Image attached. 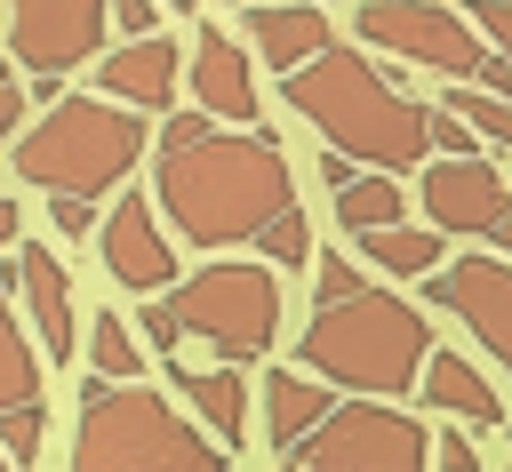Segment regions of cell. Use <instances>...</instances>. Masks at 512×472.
<instances>
[{"label":"cell","mask_w":512,"mask_h":472,"mask_svg":"<svg viewBox=\"0 0 512 472\" xmlns=\"http://www.w3.org/2000/svg\"><path fill=\"white\" fill-rule=\"evenodd\" d=\"M448 112H464L480 144H504V152H512V96H504V88H480V80H456V96H448Z\"/></svg>","instance_id":"obj_23"},{"label":"cell","mask_w":512,"mask_h":472,"mask_svg":"<svg viewBox=\"0 0 512 472\" xmlns=\"http://www.w3.org/2000/svg\"><path fill=\"white\" fill-rule=\"evenodd\" d=\"M16 232H24V216H16V200H0V248H16Z\"/></svg>","instance_id":"obj_35"},{"label":"cell","mask_w":512,"mask_h":472,"mask_svg":"<svg viewBox=\"0 0 512 472\" xmlns=\"http://www.w3.org/2000/svg\"><path fill=\"white\" fill-rule=\"evenodd\" d=\"M416 392H424V408H440V416H464V424H504V392L464 360V352H424V368H416Z\"/></svg>","instance_id":"obj_17"},{"label":"cell","mask_w":512,"mask_h":472,"mask_svg":"<svg viewBox=\"0 0 512 472\" xmlns=\"http://www.w3.org/2000/svg\"><path fill=\"white\" fill-rule=\"evenodd\" d=\"M504 440H512V424H504Z\"/></svg>","instance_id":"obj_39"},{"label":"cell","mask_w":512,"mask_h":472,"mask_svg":"<svg viewBox=\"0 0 512 472\" xmlns=\"http://www.w3.org/2000/svg\"><path fill=\"white\" fill-rule=\"evenodd\" d=\"M168 320L224 360H264L280 336V280L264 264H200L192 280H168Z\"/></svg>","instance_id":"obj_6"},{"label":"cell","mask_w":512,"mask_h":472,"mask_svg":"<svg viewBox=\"0 0 512 472\" xmlns=\"http://www.w3.org/2000/svg\"><path fill=\"white\" fill-rule=\"evenodd\" d=\"M16 288H24V312L40 320V352L48 360H72V280H64L56 248L24 240L16 248Z\"/></svg>","instance_id":"obj_16"},{"label":"cell","mask_w":512,"mask_h":472,"mask_svg":"<svg viewBox=\"0 0 512 472\" xmlns=\"http://www.w3.org/2000/svg\"><path fill=\"white\" fill-rule=\"evenodd\" d=\"M0 80H8V48H0Z\"/></svg>","instance_id":"obj_37"},{"label":"cell","mask_w":512,"mask_h":472,"mask_svg":"<svg viewBox=\"0 0 512 472\" xmlns=\"http://www.w3.org/2000/svg\"><path fill=\"white\" fill-rule=\"evenodd\" d=\"M400 216H408V192H400V176H392V168H376V176H360V168H352V176L336 184V224H344V232L400 224Z\"/></svg>","instance_id":"obj_21"},{"label":"cell","mask_w":512,"mask_h":472,"mask_svg":"<svg viewBox=\"0 0 512 472\" xmlns=\"http://www.w3.org/2000/svg\"><path fill=\"white\" fill-rule=\"evenodd\" d=\"M0 464H8V456H0Z\"/></svg>","instance_id":"obj_41"},{"label":"cell","mask_w":512,"mask_h":472,"mask_svg":"<svg viewBox=\"0 0 512 472\" xmlns=\"http://www.w3.org/2000/svg\"><path fill=\"white\" fill-rule=\"evenodd\" d=\"M352 288H368L344 256H320V272H312V304H336V296H352Z\"/></svg>","instance_id":"obj_29"},{"label":"cell","mask_w":512,"mask_h":472,"mask_svg":"<svg viewBox=\"0 0 512 472\" xmlns=\"http://www.w3.org/2000/svg\"><path fill=\"white\" fill-rule=\"evenodd\" d=\"M144 336H152V352H176V344H184L176 320H168V304H144Z\"/></svg>","instance_id":"obj_33"},{"label":"cell","mask_w":512,"mask_h":472,"mask_svg":"<svg viewBox=\"0 0 512 472\" xmlns=\"http://www.w3.org/2000/svg\"><path fill=\"white\" fill-rule=\"evenodd\" d=\"M40 400V352L24 344L16 312H8V288H0V408H24Z\"/></svg>","instance_id":"obj_22"},{"label":"cell","mask_w":512,"mask_h":472,"mask_svg":"<svg viewBox=\"0 0 512 472\" xmlns=\"http://www.w3.org/2000/svg\"><path fill=\"white\" fill-rule=\"evenodd\" d=\"M312 8H320V0H312Z\"/></svg>","instance_id":"obj_40"},{"label":"cell","mask_w":512,"mask_h":472,"mask_svg":"<svg viewBox=\"0 0 512 472\" xmlns=\"http://www.w3.org/2000/svg\"><path fill=\"white\" fill-rule=\"evenodd\" d=\"M432 456H440V464H448V472H472V464H480V448H472V440H464V432H456V424H448V432H440V440H432Z\"/></svg>","instance_id":"obj_32"},{"label":"cell","mask_w":512,"mask_h":472,"mask_svg":"<svg viewBox=\"0 0 512 472\" xmlns=\"http://www.w3.org/2000/svg\"><path fill=\"white\" fill-rule=\"evenodd\" d=\"M96 248H104V272H112L120 288H136V296H152V288L176 280V248H168L160 208H152L144 192H120V200H112V216L96 224Z\"/></svg>","instance_id":"obj_12"},{"label":"cell","mask_w":512,"mask_h":472,"mask_svg":"<svg viewBox=\"0 0 512 472\" xmlns=\"http://www.w3.org/2000/svg\"><path fill=\"white\" fill-rule=\"evenodd\" d=\"M352 32L400 64H424V72H448V80H480V88H504L512 96V56H496L472 16L440 8V0H360Z\"/></svg>","instance_id":"obj_7"},{"label":"cell","mask_w":512,"mask_h":472,"mask_svg":"<svg viewBox=\"0 0 512 472\" xmlns=\"http://www.w3.org/2000/svg\"><path fill=\"white\" fill-rule=\"evenodd\" d=\"M96 80H104V96H120V104H136V112H160V104L176 96V40L152 24V32H136L128 48H112V56L96 64Z\"/></svg>","instance_id":"obj_15"},{"label":"cell","mask_w":512,"mask_h":472,"mask_svg":"<svg viewBox=\"0 0 512 472\" xmlns=\"http://www.w3.org/2000/svg\"><path fill=\"white\" fill-rule=\"evenodd\" d=\"M424 136H432V152H472V144H480V136H472V120H464V112H440V104H432Z\"/></svg>","instance_id":"obj_28"},{"label":"cell","mask_w":512,"mask_h":472,"mask_svg":"<svg viewBox=\"0 0 512 472\" xmlns=\"http://www.w3.org/2000/svg\"><path fill=\"white\" fill-rule=\"evenodd\" d=\"M40 400H24V408H0V456L8 464H40Z\"/></svg>","instance_id":"obj_26"},{"label":"cell","mask_w":512,"mask_h":472,"mask_svg":"<svg viewBox=\"0 0 512 472\" xmlns=\"http://www.w3.org/2000/svg\"><path fill=\"white\" fill-rule=\"evenodd\" d=\"M432 352V320L392 296V288H352L336 304H320L296 336V360L320 376V384H344V392H376V400H400L416 392V368Z\"/></svg>","instance_id":"obj_3"},{"label":"cell","mask_w":512,"mask_h":472,"mask_svg":"<svg viewBox=\"0 0 512 472\" xmlns=\"http://www.w3.org/2000/svg\"><path fill=\"white\" fill-rule=\"evenodd\" d=\"M104 0H8V64H24L32 80H64L80 64H96L104 48Z\"/></svg>","instance_id":"obj_9"},{"label":"cell","mask_w":512,"mask_h":472,"mask_svg":"<svg viewBox=\"0 0 512 472\" xmlns=\"http://www.w3.org/2000/svg\"><path fill=\"white\" fill-rule=\"evenodd\" d=\"M48 200H56V232H72V240H80V232H96V216H88V200H80V192H48Z\"/></svg>","instance_id":"obj_31"},{"label":"cell","mask_w":512,"mask_h":472,"mask_svg":"<svg viewBox=\"0 0 512 472\" xmlns=\"http://www.w3.org/2000/svg\"><path fill=\"white\" fill-rule=\"evenodd\" d=\"M424 296L440 312H456L488 344V360H504V376H512V256H456V264L440 256L424 272Z\"/></svg>","instance_id":"obj_10"},{"label":"cell","mask_w":512,"mask_h":472,"mask_svg":"<svg viewBox=\"0 0 512 472\" xmlns=\"http://www.w3.org/2000/svg\"><path fill=\"white\" fill-rule=\"evenodd\" d=\"M152 128L136 104H104V96H56L24 136H8L16 152V176L40 184V192H80V200H104L112 184H128V168L144 160Z\"/></svg>","instance_id":"obj_4"},{"label":"cell","mask_w":512,"mask_h":472,"mask_svg":"<svg viewBox=\"0 0 512 472\" xmlns=\"http://www.w3.org/2000/svg\"><path fill=\"white\" fill-rule=\"evenodd\" d=\"M24 104H32V96H24L16 80H0V144L16 136V120H24Z\"/></svg>","instance_id":"obj_34"},{"label":"cell","mask_w":512,"mask_h":472,"mask_svg":"<svg viewBox=\"0 0 512 472\" xmlns=\"http://www.w3.org/2000/svg\"><path fill=\"white\" fill-rule=\"evenodd\" d=\"M424 456H432V432H424L400 400L352 392V400H328V416H320L280 464H320V472H416Z\"/></svg>","instance_id":"obj_8"},{"label":"cell","mask_w":512,"mask_h":472,"mask_svg":"<svg viewBox=\"0 0 512 472\" xmlns=\"http://www.w3.org/2000/svg\"><path fill=\"white\" fill-rule=\"evenodd\" d=\"M104 16L136 40V32H152V24H160V0H104Z\"/></svg>","instance_id":"obj_30"},{"label":"cell","mask_w":512,"mask_h":472,"mask_svg":"<svg viewBox=\"0 0 512 472\" xmlns=\"http://www.w3.org/2000/svg\"><path fill=\"white\" fill-rule=\"evenodd\" d=\"M424 216H432V232H496L504 216H512V176L496 168V160H480V152H440L432 168H424Z\"/></svg>","instance_id":"obj_11"},{"label":"cell","mask_w":512,"mask_h":472,"mask_svg":"<svg viewBox=\"0 0 512 472\" xmlns=\"http://www.w3.org/2000/svg\"><path fill=\"white\" fill-rule=\"evenodd\" d=\"M472 32H480L496 56H512V0H472Z\"/></svg>","instance_id":"obj_27"},{"label":"cell","mask_w":512,"mask_h":472,"mask_svg":"<svg viewBox=\"0 0 512 472\" xmlns=\"http://www.w3.org/2000/svg\"><path fill=\"white\" fill-rule=\"evenodd\" d=\"M320 416H328V384H320L312 368H304V376H296V368H272V376H264V440H272V456H288Z\"/></svg>","instance_id":"obj_19"},{"label":"cell","mask_w":512,"mask_h":472,"mask_svg":"<svg viewBox=\"0 0 512 472\" xmlns=\"http://www.w3.org/2000/svg\"><path fill=\"white\" fill-rule=\"evenodd\" d=\"M240 32H248V48L272 64V72H288V64H304V56H320L328 48V16L312 8V0H288V8H248L240 16Z\"/></svg>","instance_id":"obj_18"},{"label":"cell","mask_w":512,"mask_h":472,"mask_svg":"<svg viewBox=\"0 0 512 472\" xmlns=\"http://www.w3.org/2000/svg\"><path fill=\"white\" fill-rule=\"evenodd\" d=\"M168 8H192V0H168Z\"/></svg>","instance_id":"obj_38"},{"label":"cell","mask_w":512,"mask_h":472,"mask_svg":"<svg viewBox=\"0 0 512 472\" xmlns=\"http://www.w3.org/2000/svg\"><path fill=\"white\" fill-rule=\"evenodd\" d=\"M352 240H360L368 264H384V272H400V280H424V272L448 256V232H416L408 216H400V224H368V232H352Z\"/></svg>","instance_id":"obj_20"},{"label":"cell","mask_w":512,"mask_h":472,"mask_svg":"<svg viewBox=\"0 0 512 472\" xmlns=\"http://www.w3.org/2000/svg\"><path fill=\"white\" fill-rule=\"evenodd\" d=\"M256 248H264L272 264H304V256H312V224H304V208H280V216L256 232Z\"/></svg>","instance_id":"obj_25"},{"label":"cell","mask_w":512,"mask_h":472,"mask_svg":"<svg viewBox=\"0 0 512 472\" xmlns=\"http://www.w3.org/2000/svg\"><path fill=\"white\" fill-rule=\"evenodd\" d=\"M152 208L192 248H240L280 208H296V168L264 128H224L208 112H168L152 144Z\"/></svg>","instance_id":"obj_1"},{"label":"cell","mask_w":512,"mask_h":472,"mask_svg":"<svg viewBox=\"0 0 512 472\" xmlns=\"http://www.w3.org/2000/svg\"><path fill=\"white\" fill-rule=\"evenodd\" d=\"M488 240H496V256H512V216H504V224H496Z\"/></svg>","instance_id":"obj_36"},{"label":"cell","mask_w":512,"mask_h":472,"mask_svg":"<svg viewBox=\"0 0 512 472\" xmlns=\"http://www.w3.org/2000/svg\"><path fill=\"white\" fill-rule=\"evenodd\" d=\"M160 368H168V384L192 400V416L208 424V440H216L224 456H240V432H248V376H240V360H224V368H192V360L160 352Z\"/></svg>","instance_id":"obj_14"},{"label":"cell","mask_w":512,"mask_h":472,"mask_svg":"<svg viewBox=\"0 0 512 472\" xmlns=\"http://www.w3.org/2000/svg\"><path fill=\"white\" fill-rule=\"evenodd\" d=\"M280 96L320 128L328 152H344V160H360V168H424V152H432V136H424L432 104L400 96V88H392L360 48H344V40H328L320 56L288 64V72H280Z\"/></svg>","instance_id":"obj_2"},{"label":"cell","mask_w":512,"mask_h":472,"mask_svg":"<svg viewBox=\"0 0 512 472\" xmlns=\"http://www.w3.org/2000/svg\"><path fill=\"white\" fill-rule=\"evenodd\" d=\"M72 464L80 472H120V464H184V472H200V464H224V448L192 424V416H176L160 392H144L136 376H88L80 384V424H72Z\"/></svg>","instance_id":"obj_5"},{"label":"cell","mask_w":512,"mask_h":472,"mask_svg":"<svg viewBox=\"0 0 512 472\" xmlns=\"http://www.w3.org/2000/svg\"><path fill=\"white\" fill-rule=\"evenodd\" d=\"M88 360H96V376H144L136 336H128L120 312H96V320H88Z\"/></svg>","instance_id":"obj_24"},{"label":"cell","mask_w":512,"mask_h":472,"mask_svg":"<svg viewBox=\"0 0 512 472\" xmlns=\"http://www.w3.org/2000/svg\"><path fill=\"white\" fill-rule=\"evenodd\" d=\"M192 104L224 128H256V72H248V48L224 32V24H200V48H192Z\"/></svg>","instance_id":"obj_13"}]
</instances>
